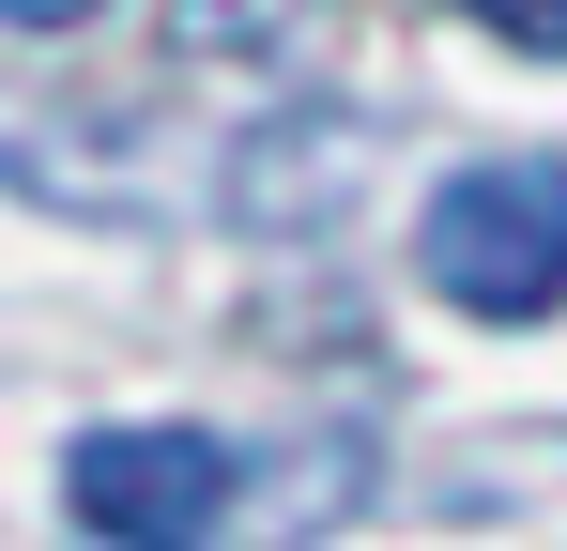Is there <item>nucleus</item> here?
I'll return each instance as SVG.
<instances>
[{
  "mask_svg": "<svg viewBox=\"0 0 567 551\" xmlns=\"http://www.w3.org/2000/svg\"><path fill=\"white\" fill-rule=\"evenodd\" d=\"M322 0H185V62H291Z\"/></svg>",
  "mask_w": 567,
  "mask_h": 551,
  "instance_id": "obj_4",
  "label": "nucleus"
},
{
  "mask_svg": "<svg viewBox=\"0 0 567 551\" xmlns=\"http://www.w3.org/2000/svg\"><path fill=\"white\" fill-rule=\"evenodd\" d=\"M0 15H16V31H78L93 0H0Z\"/></svg>",
  "mask_w": 567,
  "mask_h": 551,
  "instance_id": "obj_6",
  "label": "nucleus"
},
{
  "mask_svg": "<svg viewBox=\"0 0 567 551\" xmlns=\"http://www.w3.org/2000/svg\"><path fill=\"white\" fill-rule=\"evenodd\" d=\"M445 15H475V31L522 46V62H567V0H445Z\"/></svg>",
  "mask_w": 567,
  "mask_h": 551,
  "instance_id": "obj_5",
  "label": "nucleus"
},
{
  "mask_svg": "<svg viewBox=\"0 0 567 551\" xmlns=\"http://www.w3.org/2000/svg\"><path fill=\"white\" fill-rule=\"evenodd\" d=\"M369 154H383V123H353V107H277L230 154V215L246 230H322V215L369 199Z\"/></svg>",
  "mask_w": 567,
  "mask_h": 551,
  "instance_id": "obj_3",
  "label": "nucleus"
},
{
  "mask_svg": "<svg viewBox=\"0 0 567 551\" xmlns=\"http://www.w3.org/2000/svg\"><path fill=\"white\" fill-rule=\"evenodd\" d=\"M414 276L461 322H553L567 306V154H491L445 169L414 215Z\"/></svg>",
  "mask_w": 567,
  "mask_h": 551,
  "instance_id": "obj_1",
  "label": "nucleus"
},
{
  "mask_svg": "<svg viewBox=\"0 0 567 551\" xmlns=\"http://www.w3.org/2000/svg\"><path fill=\"white\" fill-rule=\"evenodd\" d=\"M230 506H246V459L215 445V429H78V459H62V521H78V537L185 551V537H215Z\"/></svg>",
  "mask_w": 567,
  "mask_h": 551,
  "instance_id": "obj_2",
  "label": "nucleus"
}]
</instances>
